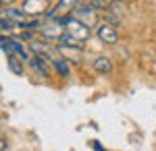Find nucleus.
Returning a JSON list of instances; mask_svg holds the SVG:
<instances>
[{
  "instance_id": "f257e3e1",
  "label": "nucleus",
  "mask_w": 156,
  "mask_h": 151,
  "mask_svg": "<svg viewBox=\"0 0 156 151\" xmlns=\"http://www.w3.org/2000/svg\"><path fill=\"white\" fill-rule=\"evenodd\" d=\"M62 23H65V31H67V33H71L73 37H77L81 44L90 39V35H92L90 25L83 23L81 19H77L75 15H67V17H62Z\"/></svg>"
},
{
  "instance_id": "f03ea898",
  "label": "nucleus",
  "mask_w": 156,
  "mask_h": 151,
  "mask_svg": "<svg viewBox=\"0 0 156 151\" xmlns=\"http://www.w3.org/2000/svg\"><path fill=\"white\" fill-rule=\"evenodd\" d=\"M0 48L6 52V54H12V56H19L21 60H29V52H27V48L19 42V39H15V37H9V35H0Z\"/></svg>"
},
{
  "instance_id": "7ed1b4c3",
  "label": "nucleus",
  "mask_w": 156,
  "mask_h": 151,
  "mask_svg": "<svg viewBox=\"0 0 156 151\" xmlns=\"http://www.w3.org/2000/svg\"><path fill=\"white\" fill-rule=\"evenodd\" d=\"M96 35L100 42H104L106 46H115L117 42H119V33H117V29H115V25L104 21V23H100L96 27Z\"/></svg>"
},
{
  "instance_id": "20e7f679",
  "label": "nucleus",
  "mask_w": 156,
  "mask_h": 151,
  "mask_svg": "<svg viewBox=\"0 0 156 151\" xmlns=\"http://www.w3.org/2000/svg\"><path fill=\"white\" fill-rule=\"evenodd\" d=\"M79 6V0H56V4H54V8L46 15V17H67V15H71L75 8Z\"/></svg>"
},
{
  "instance_id": "39448f33",
  "label": "nucleus",
  "mask_w": 156,
  "mask_h": 151,
  "mask_svg": "<svg viewBox=\"0 0 156 151\" xmlns=\"http://www.w3.org/2000/svg\"><path fill=\"white\" fill-rule=\"evenodd\" d=\"M96 12H98V11L92 6V4H90V2H87V4H79V6L73 11V15L92 27V25H96Z\"/></svg>"
},
{
  "instance_id": "423d86ee",
  "label": "nucleus",
  "mask_w": 156,
  "mask_h": 151,
  "mask_svg": "<svg viewBox=\"0 0 156 151\" xmlns=\"http://www.w3.org/2000/svg\"><path fill=\"white\" fill-rule=\"evenodd\" d=\"M46 6H48L46 0H25L21 8L25 11L27 17H37V15H44L46 12Z\"/></svg>"
},
{
  "instance_id": "0eeeda50",
  "label": "nucleus",
  "mask_w": 156,
  "mask_h": 151,
  "mask_svg": "<svg viewBox=\"0 0 156 151\" xmlns=\"http://www.w3.org/2000/svg\"><path fill=\"white\" fill-rule=\"evenodd\" d=\"M0 17H4V19H9L12 23L21 25L27 19V15H25L23 8H12V6H2V11H0ZM21 29V27H19Z\"/></svg>"
},
{
  "instance_id": "6e6552de",
  "label": "nucleus",
  "mask_w": 156,
  "mask_h": 151,
  "mask_svg": "<svg viewBox=\"0 0 156 151\" xmlns=\"http://www.w3.org/2000/svg\"><path fill=\"white\" fill-rule=\"evenodd\" d=\"M29 62V66L34 69V72H37V75H42V77H48L50 75V70H48V66H46V62H50L48 58H44V56H31V58L27 60Z\"/></svg>"
},
{
  "instance_id": "1a4fd4ad",
  "label": "nucleus",
  "mask_w": 156,
  "mask_h": 151,
  "mask_svg": "<svg viewBox=\"0 0 156 151\" xmlns=\"http://www.w3.org/2000/svg\"><path fill=\"white\" fill-rule=\"evenodd\" d=\"M94 70L100 72V75H108V72H112V62H110V58H106V56L96 58V60H94Z\"/></svg>"
},
{
  "instance_id": "9d476101",
  "label": "nucleus",
  "mask_w": 156,
  "mask_h": 151,
  "mask_svg": "<svg viewBox=\"0 0 156 151\" xmlns=\"http://www.w3.org/2000/svg\"><path fill=\"white\" fill-rule=\"evenodd\" d=\"M58 52H60V54H65L67 58L79 60V54H81V48H79V46H67V44H60V46H58Z\"/></svg>"
},
{
  "instance_id": "9b49d317",
  "label": "nucleus",
  "mask_w": 156,
  "mask_h": 151,
  "mask_svg": "<svg viewBox=\"0 0 156 151\" xmlns=\"http://www.w3.org/2000/svg\"><path fill=\"white\" fill-rule=\"evenodd\" d=\"M106 11H108V15L121 19V17L125 15V2H121V0H110V4H108Z\"/></svg>"
},
{
  "instance_id": "f8f14e48",
  "label": "nucleus",
  "mask_w": 156,
  "mask_h": 151,
  "mask_svg": "<svg viewBox=\"0 0 156 151\" xmlns=\"http://www.w3.org/2000/svg\"><path fill=\"white\" fill-rule=\"evenodd\" d=\"M9 69L15 72V75H23V64H21V58L19 56H12V54H9Z\"/></svg>"
},
{
  "instance_id": "ddd939ff",
  "label": "nucleus",
  "mask_w": 156,
  "mask_h": 151,
  "mask_svg": "<svg viewBox=\"0 0 156 151\" xmlns=\"http://www.w3.org/2000/svg\"><path fill=\"white\" fill-rule=\"evenodd\" d=\"M52 64H54V69L60 72V77H67L69 75V69H67V64H65V60H60V58H54L52 60Z\"/></svg>"
},
{
  "instance_id": "4468645a",
  "label": "nucleus",
  "mask_w": 156,
  "mask_h": 151,
  "mask_svg": "<svg viewBox=\"0 0 156 151\" xmlns=\"http://www.w3.org/2000/svg\"><path fill=\"white\" fill-rule=\"evenodd\" d=\"M90 4H92L96 11H106L108 4H110V0H90Z\"/></svg>"
},
{
  "instance_id": "2eb2a0df",
  "label": "nucleus",
  "mask_w": 156,
  "mask_h": 151,
  "mask_svg": "<svg viewBox=\"0 0 156 151\" xmlns=\"http://www.w3.org/2000/svg\"><path fill=\"white\" fill-rule=\"evenodd\" d=\"M12 2H17V0H0V4H2V6H11Z\"/></svg>"
},
{
  "instance_id": "dca6fc26",
  "label": "nucleus",
  "mask_w": 156,
  "mask_h": 151,
  "mask_svg": "<svg viewBox=\"0 0 156 151\" xmlns=\"http://www.w3.org/2000/svg\"><path fill=\"white\" fill-rule=\"evenodd\" d=\"M2 149H6V143H4V141L0 139V151H2Z\"/></svg>"
},
{
  "instance_id": "f3484780",
  "label": "nucleus",
  "mask_w": 156,
  "mask_h": 151,
  "mask_svg": "<svg viewBox=\"0 0 156 151\" xmlns=\"http://www.w3.org/2000/svg\"><path fill=\"white\" fill-rule=\"evenodd\" d=\"M0 31H2V19H0Z\"/></svg>"
}]
</instances>
